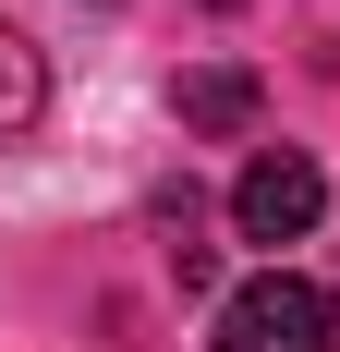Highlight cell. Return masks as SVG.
Listing matches in <instances>:
<instances>
[{
    "mask_svg": "<svg viewBox=\"0 0 340 352\" xmlns=\"http://www.w3.org/2000/svg\"><path fill=\"white\" fill-rule=\"evenodd\" d=\"M206 12H243V0H206Z\"/></svg>",
    "mask_w": 340,
    "mask_h": 352,
    "instance_id": "6",
    "label": "cell"
},
{
    "mask_svg": "<svg viewBox=\"0 0 340 352\" xmlns=\"http://www.w3.org/2000/svg\"><path fill=\"white\" fill-rule=\"evenodd\" d=\"M170 109H182V134H243V122H255V73L206 61V73H182V85H170Z\"/></svg>",
    "mask_w": 340,
    "mask_h": 352,
    "instance_id": "3",
    "label": "cell"
},
{
    "mask_svg": "<svg viewBox=\"0 0 340 352\" xmlns=\"http://www.w3.org/2000/svg\"><path fill=\"white\" fill-rule=\"evenodd\" d=\"M36 109H49V61H36V49H25V36H12V25H0V146H12V134H25V122H36Z\"/></svg>",
    "mask_w": 340,
    "mask_h": 352,
    "instance_id": "4",
    "label": "cell"
},
{
    "mask_svg": "<svg viewBox=\"0 0 340 352\" xmlns=\"http://www.w3.org/2000/svg\"><path fill=\"white\" fill-rule=\"evenodd\" d=\"M340 304L304 280V267H268V280L219 292V352H328Z\"/></svg>",
    "mask_w": 340,
    "mask_h": 352,
    "instance_id": "1",
    "label": "cell"
},
{
    "mask_svg": "<svg viewBox=\"0 0 340 352\" xmlns=\"http://www.w3.org/2000/svg\"><path fill=\"white\" fill-rule=\"evenodd\" d=\"M158 231H170V280H182V292H206V280H219V243L195 231V195H170V207H158Z\"/></svg>",
    "mask_w": 340,
    "mask_h": 352,
    "instance_id": "5",
    "label": "cell"
},
{
    "mask_svg": "<svg viewBox=\"0 0 340 352\" xmlns=\"http://www.w3.org/2000/svg\"><path fill=\"white\" fill-rule=\"evenodd\" d=\"M316 207H328V170H316V158H292V146L243 158V182H231L243 243H304V231H316Z\"/></svg>",
    "mask_w": 340,
    "mask_h": 352,
    "instance_id": "2",
    "label": "cell"
}]
</instances>
